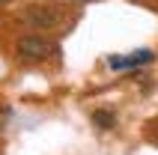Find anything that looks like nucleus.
Wrapping results in <instances>:
<instances>
[{
  "label": "nucleus",
  "instance_id": "nucleus-7",
  "mask_svg": "<svg viewBox=\"0 0 158 155\" xmlns=\"http://www.w3.org/2000/svg\"><path fill=\"white\" fill-rule=\"evenodd\" d=\"M84 3H93V0H84Z\"/></svg>",
  "mask_w": 158,
  "mask_h": 155
},
{
  "label": "nucleus",
  "instance_id": "nucleus-6",
  "mask_svg": "<svg viewBox=\"0 0 158 155\" xmlns=\"http://www.w3.org/2000/svg\"><path fill=\"white\" fill-rule=\"evenodd\" d=\"M3 3H12V0H0V6H3Z\"/></svg>",
  "mask_w": 158,
  "mask_h": 155
},
{
  "label": "nucleus",
  "instance_id": "nucleus-4",
  "mask_svg": "<svg viewBox=\"0 0 158 155\" xmlns=\"http://www.w3.org/2000/svg\"><path fill=\"white\" fill-rule=\"evenodd\" d=\"M114 122H116V116L110 111H96L93 113V125L96 128H114Z\"/></svg>",
  "mask_w": 158,
  "mask_h": 155
},
{
  "label": "nucleus",
  "instance_id": "nucleus-3",
  "mask_svg": "<svg viewBox=\"0 0 158 155\" xmlns=\"http://www.w3.org/2000/svg\"><path fill=\"white\" fill-rule=\"evenodd\" d=\"M27 18H30L33 24H39V27H51L54 21H57V12H54L51 6H33L27 12Z\"/></svg>",
  "mask_w": 158,
  "mask_h": 155
},
{
  "label": "nucleus",
  "instance_id": "nucleus-5",
  "mask_svg": "<svg viewBox=\"0 0 158 155\" xmlns=\"http://www.w3.org/2000/svg\"><path fill=\"white\" fill-rule=\"evenodd\" d=\"M152 140H155V146H158V128H155V131H152Z\"/></svg>",
  "mask_w": 158,
  "mask_h": 155
},
{
  "label": "nucleus",
  "instance_id": "nucleus-1",
  "mask_svg": "<svg viewBox=\"0 0 158 155\" xmlns=\"http://www.w3.org/2000/svg\"><path fill=\"white\" fill-rule=\"evenodd\" d=\"M15 54H18V60H24V63H42L51 54V42L42 39V36H21L15 45Z\"/></svg>",
  "mask_w": 158,
  "mask_h": 155
},
{
  "label": "nucleus",
  "instance_id": "nucleus-2",
  "mask_svg": "<svg viewBox=\"0 0 158 155\" xmlns=\"http://www.w3.org/2000/svg\"><path fill=\"white\" fill-rule=\"evenodd\" d=\"M155 60V54L152 51H131V54H116V57H110L107 60V66L114 72H128V69H140V66H149V63Z\"/></svg>",
  "mask_w": 158,
  "mask_h": 155
}]
</instances>
